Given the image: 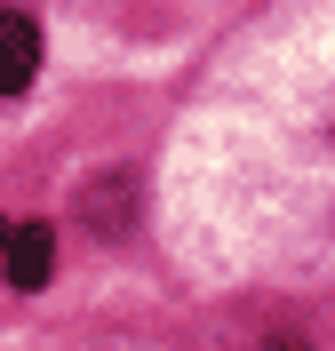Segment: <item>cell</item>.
I'll use <instances>...</instances> for the list:
<instances>
[{"instance_id":"3957f363","label":"cell","mask_w":335,"mask_h":351,"mask_svg":"<svg viewBox=\"0 0 335 351\" xmlns=\"http://www.w3.org/2000/svg\"><path fill=\"white\" fill-rule=\"evenodd\" d=\"M80 216H88V232H128V216H136V176H96L88 184V199H80Z\"/></svg>"},{"instance_id":"277c9868","label":"cell","mask_w":335,"mask_h":351,"mask_svg":"<svg viewBox=\"0 0 335 351\" xmlns=\"http://www.w3.org/2000/svg\"><path fill=\"white\" fill-rule=\"evenodd\" d=\"M0 256H8V223H0Z\"/></svg>"},{"instance_id":"7a4b0ae2","label":"cell","mask_w":335,"mask_h":351,"mask_svg":"<svg viewBox=\"0 0 335 351\" xmlns=\"http://www.w3.org/2000/svg\"><path fill=\"white\" fill-rule=\"evenodd\" d=\"M32 72H40V32H32V16L0 8V96L32 88Z\"/></svg>"},{"instance_id":"6da1fadb","label":"cell","mask_w":335,"mask_h":351,"mask_svg":"<svg viewBox=\"0 0 335 351\" xmlns=\"http://www.w3.org/2000/svg\"><path fill=\"white\" fill-rule=\"evenodd\" d=\"M0 271H8V287H48V271H56V232L48 223H24V232H8V256H0Z\"/></svg>"}]
</instances>
